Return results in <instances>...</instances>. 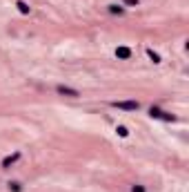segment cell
I'll return each mask as SVG.
<instances>
[{
    "mask_svg": "<svg viewBox=\"0 0 189 192\" xmlns=\"http://www.w3.org/2000/svg\"><path fill=\"white\" fill-rule=\"evenodd\" d=\"M113 107H118V110H140V103L138 101H113L111 103Z\"/></svg>",
    "mask_w": 189,
    "mask_h": 192,
    "instance_id": "obj_1",
    "label": "cell"
},
{
    "mask_svg": "<svg viewBox=\"0 0 189 192\" xmlns=\"http://www.w3.org/2000/svg\"><path fill=\"white\" fill-rule=\"evenodd\" d=\"M56 92H58L60 96H67V98H78V96H80V92H78V89L67 87V85H58V87H56Z\"/></svg>",
    "mask_w": 189,
    "mask_h": 192,
    "instance_id": "obj_2",
    "label": "cell"
},
{
    "mask_svg": "<svg viewBox=\"0 0 189 192\" xmlns=\"http://www.w3.org/2000/svg\"><path fill=\"white\" fill-rule=\"evenodd\" d=\"M149 116L151 118H163V121H174V116L167 114V112H163V110H158V107H151L149 110Z\"/></svg>",
    "mask_w": 189,
    "mask_h": 192,
    "instance_id": "obj_3",
    "label": "cell"
},
{
    "mask_svg": "<svg viewBox=\"0 0 189 192\" xmlns=\"http://www.w3.org/2000/svg\"><path fill=\"white\" fill-rule=\"evenodd\" d=\"M18 159H20V152H16L14 156H7V159L2 161V170H9V165H14V163L18 161Z\"/></svg>",
    "mask_w": 189,
    "mask_h": 192,
    "instance_id": "obj_4",
    "label": "cell"
},
{
    "mask_svg": "<svg viewBox=\"0 0 189 192\" xmlns=\"http://www.w3.org/2000/svg\"><path fill=\"white\" fill-rule=\"evenodd\" d=\"M16 7H18V11H20V14H29V11H31V7H29V5H27L25 2V0H18V2H16Z\"/></svg>",
    "mask_w": 189,
    "mask_h": 192,
    "instance_id": "obj_5",
    "label": "cell"
},
{
    "mask_svg": "<svg viewBox=\"0 0 189 192\" xmlns=\"http://www.w3.org/2000/svg\"><path fill=\"white\" fill-rule=\"evenodd\" d=\"M116 56H118V58H129V56H131V49H127V47H118V49H116Z\"/></svg>",
    "mask_w": 189,
    "mask_h": 192,
    "instance_id": "obj_6",
    "label": "cell"
},
{
    "mask_svg": "<svg viewBox=\"0 0 189 192\" xmlns=\"http://www.w3.org/2000/svg\"><path fill=\"white\" fill-rule=\"evenodd\" d=\"M9 192H22V183L20 181H9Z\"/></svg>",
    "mask_w": 189,
    "mask_h": 192,
    "instance_id": "obj_7",
    "label": "cell"
},
{
    "mask_svg": "<svg viewBox=\"0 0 189 192\" xmlns=\"http://www.w3.org/2000/svg\"><path fill=\"white\" fill-rule=\"evenodd\" d=\"M109 14H118V16H122V14H125V7H122V5H109Z\"/></svg>",
    "mask_w": 189,
    "mask_h": 192,
    "instance_id": "obj_8",
    "label": "cell"
},
{
    "mask_svg": "<svg viewBox=\"0 0 189 192\" xmlns=\"http://www.w3.org/2000/svg\"><path fill=\"white\" fill-rule=\"evenodd\" d=\"M131 192H147V188L140 185V183H136V185H131Z\"/></svg>",
    "mask_w": 189,
    "mask_h": 192,
    "instance_id": "obj_9",
    "label": "cell"
},
{
    "mask_svg": "<svg viewBox=\"0 0 189 192\" xmlns=\"http://www.w3.org/2000/svg\"><path fill=\"white\" fill-rule=\"evenodd\" d=\"M116 132L120 134V136H129V132H127V127H125V125H120V127L116 130Z\"/></svg>",
    "mask_w": 189,
    "mask_h": 192,
    "instance_id": "obj_10",
    "label": "cell"
},
{
    "mask_svg": "<svg viewBox=\"0 0 189 192\" xmlns=\"http://www.w3.org/2000/svg\"><path fill=\"white\" fill-rule=\"evenodd\" d=\"M147 54H149V58H153V63H160V56H158V54H153L151 49H149V52H147Z\"/></svg>",
    "mask_w": 189,
    "mask_h": 192,
    "instance_id": "obj_11",
    "label": "cell"
},
{
    "mask_svg": "<svg viewBox=\"0 0 189 192\" xmlns=\"http://www.w3.org/2000/svg\"><path fill=\"white\" fill-rule=\"evenodd\" d=\"M125 5H138V0H122Z\"/></svg>",
    "mask_w": 189,
    "mask_h": 192,
    "instance_id": "obj_12",
    "label": "cell"
}]
</instances>
